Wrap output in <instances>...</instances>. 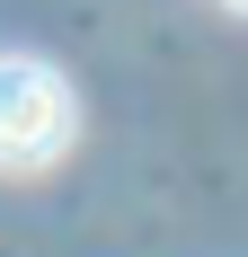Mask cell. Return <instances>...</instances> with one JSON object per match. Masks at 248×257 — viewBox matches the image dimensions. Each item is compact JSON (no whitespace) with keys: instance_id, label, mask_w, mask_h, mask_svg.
<instances>
[{"instance_id":"6da1fadb","label":"cell","mask_w":248,"mask_h":257,"mask_svg":"<svg viewBox=\"0 0 248 257\" xmlns=\"http://www.w3.org/2000/svg\"><path fill=\"white\" fill-rule=\"evenodd\" d=\"M80 133L71 80L36 62V53H0V178H27V169H53Z\"/></svg>"},{"instance_id":"7a4b0ae2","label":"cell","mask_w":248,"mask_h":257,"mask_svg":"<svg viewBox=\"0 0 248 257\" xmlns=\"http://www.w3.org/2000/svg\"><path fill=\"white\" fill-rule=\"evenodd\" d=\"M222 9H239V18H248V0H222Z\"/></svg>"}]
</instances>
